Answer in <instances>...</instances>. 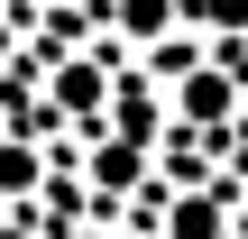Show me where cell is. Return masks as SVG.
I'll list each match as a JSON object with an SVG mask.
<instances>
[{"label":"cell","instance_id":"2","mask_svg":"<svg viewBox=\"0 0 248 239\" xmlns=\"http://www.w3.org/2000/svg\"><path fill=\"white\" fill-rule=\"evenodd\" d=\"M55 101H64V111H92V101H101V74H92V64H64V74H55Z\"/></svg>","mask_w":248,"mask_h":239},{"label":"cell","instance_id":"4","mask_svg":"<svg viewBox=\"0 0 248 239\" xmlns=\"http://www.w3.org/2000/svg\"><path fill=\"white\" fill-rule=\"evenodd\" d=\"M120 18H129V28H138V37H156V28H166V0H129V9H120Z\"/></svg>","mask_w":248,"mask_h":239},{"label":"cell","instance_id":"3","mask_svg":"<svg viewBox=\"0 0 248 239\" xmlns=\"http://www.w3.org/2000/svg\"><path fill=\"white\" fill-rule=\"evenodd\" d=\"M28 175H37V157L18 138H0V193H28Z\"/></svg>","mask_w":248,"mask_h":239},{"label":"cell","instance_id":"5","mask_svg":"<svg viewBox=\"0 0 248 239\" xmlns=\"http://www.w3.org/2000/svg\"><path fill=\"white\" fill-rule=\"evenodd\" d=\"M175 239H212V203H184V221H175Z\"/></svg>","mask_w":248,"mask_h":239},{"label":"cell","instance_id":"1","mask_svg":"<svg viewBox=\"0 0 248 239\" xmlns=\"http://www.w3.org/2000/svg\"><path fill=\"white\" fill-rule=\"evenodd\" d=\"M184 120H230V74H202V83H184Z\"/></svg>","mask_w":248,"mask_h":239},{"label":"cell","instance_id":"6","mask_svg":"<svg viewBox=\"0 0 248 239\" xmlns=\"http://www.w3.org/2000/svg\"><path fill=\"white\" fill-rule=\"evenodd\" d=\"M202 18H221V28H239V18H248V0H202Z\"/></svg>","mask_w":248,"mask_h":239}]
</instances>
